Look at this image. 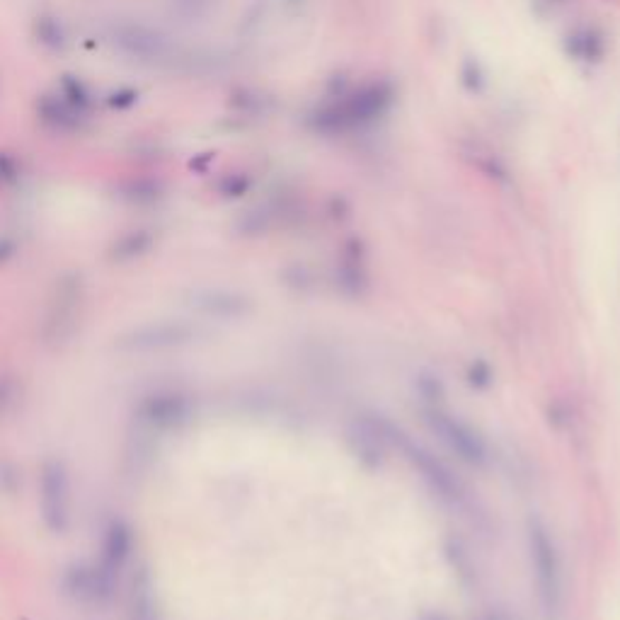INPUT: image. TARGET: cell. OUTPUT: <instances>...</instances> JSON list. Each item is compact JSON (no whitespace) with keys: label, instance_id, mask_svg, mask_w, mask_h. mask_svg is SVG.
Here are the masks:
<instances>
[{"label":"cell","instance_id":"1","mask_svg":"<svg viewBox=\"0 0 620 620\" xmlns=\"http://www.w3.org/2000/svg\"><path fill=\"white\" fill-rule=\"evenodd\" d=\"M393 105L395 85L390 80H369L315 107L310 112V129L323 136L354 134L383 119Z\"/></svg>","mask_w":620,"mask_h":620},{"label":"cell","instance_id":"2","mask_svg":"<svg viewBox=\"0 0 620 620\" xmlns=\"http://www.w3.org/2000/svg\"><path fill=\"white\" fill-rule=\"evenodd\" d=\"M529 543L538 601L543 606V613L548 618H558V613L562 608V565L555 540L540 523H533L529 533Z\"/></svg>","mask_w":620,"mask_h":620},{"label":"cell","instance_id":"3","mask_svg":"<svg viewBox=\"0 0 620 620\" xmlns=\"http://www.w3.org/2000/svg\"><path fill=\"white\" fill-rule=\"evenodd\" d=\"M424 415H427V422L431 424V429L437 431L441 441L454 454L461 456L463 461H468L470 465H483L487 461V448H484L483 437L468 422H463V419L454 417L448 409L439 408V405L427 408Z\"/></svg>","mask_w":620,"mask_h":620},{"label":"cell","instance_id":"4","mask_svg":"<svg viewBox=\"0 0 620 620\" xmlns=\"http://www.w3.org/2000/svg\"><path fill=\"white\" fill-rule=\"evenodd\" d=\"M606 52V42L597 27H579L568 37V53L579 63H597Z\"/></svg>","mask_w":620,"mask_h":620},{"label":"cell","instance_id":"5","mask_svg":"<svg viewBox=\"0 0 620 620\" xmlns=\"http://www.w3.org/2000/svg\"><path fill=\"white\" fill-rule=\"evenodd\" d=\"M545 3H548L550 8H555V5H562V3H568V0H545Z\"/></svg>","mask_w":620,"mask_h":620}]
</instances>
